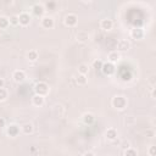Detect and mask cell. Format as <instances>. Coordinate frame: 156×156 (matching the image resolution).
<instances>
[{"label": "cell", "mask_w": 156, "mask_h": 156, "mask_svg": "<svg viewBox=\"0 0 156 156\" xmlns=\"http://www.w3.org/2000/svg\"><path fill=\"white\" fill-rule=\"evenodd\" d=\"M111 104H112V106L115 107V108H117V110H124L126 107H127V99L123 96V95H116V96H113L112 98V100H111Z\"/></svg>", "instance_id": "cell-1"}, {"label": "cell", "mask_w": 156, "mask_h": 156, "mask_svg": "<svg viewBox=\"0 0 156 156\" xmlns=\"http://www.w3.org/2000/svg\"><path fill=\"white\" fill-rule=\"evenodd\" d=\"M34 91H35L37 95L45 96L49 93V85H48V83H45V82H38L34 85Z\"/></svg>", "instance_id": "cell-2"}, {"label": "cell", "mask_w": 156, "mask_h": 156, "mask_svg": "<svg viewBox=\"0 0 156 156\" xmlns=\"http://www.w3.org/2000/svg\"><path fill=\"white\" fill-rule=\"evenodd\" d=\"M40 24H41V27L45 28V29H52L54 26H55V21H54V18H52L51 16L44 15V16L41 17V20H40Z\"/></svg>", "instance_id": "cell-3"}, {"label": "cell", "mask_w": 156, "mask_h": 156, "mask_svg": "<svg viewBox=\"0 0 156 156\" xmlns=\"http://www.w3.org/2000/svg\"><path fill=\"white\" fill-rule=\"evenodd\" d=\"M63 23L65 26L67 27H74L77 23H78V16L76 13H67L65 16V20H63Z\"/></svg>", "instance_id": "cell-4"}, {"label": "cell", "mask_w": 156, "mask_h": 156, "mask_svg": "<svg viewBox=\"0 0 156 156\" xmlns=\"http://www.w3.org/2000/svg\"><path fill=\"white\" fill-rule=\"evenodd\" d=\"M101 71H102V73H104L105 76H112V74L116 72V67H115L113 63H111V62L107 61V62L102 63Z\"/></svg>", "instance_id": "cell-5"}, {"label": "cell", "mask_w": 156, "mask_h": 156, "mask_svg": "<svg viewBox=\"0 0 156 156\" xmlns=\"http://www.w3.org/2000/svg\"><path fill=\"white\" fill-rule=\"evenodd\" d=\"M44 12H45V6L43 5V4H39V2H37V4H34L33 6H32V13L34 15V16H37V17H43L44 16Z\"/></svg>", "instance_id": "cell-6"}, {"label": "cell", "mask_w": 156, "mask_h": 156, "mask_svg": "<svg viewBox=\"0 0 156 156\" xmlns=\"http://www.w3.org/2000/svg\"><path fill=\"white\" fill-rule=\"evenodd\" d=\"M6 133H7L9 136H12V138L17 136V135L20 134V126H17L16 123L10 124V126L6 128Z\"/></svg>", "instance_id": "cell-7"}, {"label": "cell", "mask_w": 156, "mask_h": 156, "mask_svg": "<svg viewBox=\"0 0 156 156\" xmlns=\"http://www.w3.org/2000/svg\"><path fill=\"white\" fill-rule=\"evenodd\" d=\"M130 37L135 40H140L144 38V30L140 28V27H134L132 30H130Z\"/></svg>", "instance_id": "cell-8"}, {"label": "cell", "mask_w": 156, "mask_h": 156, "mask_svg": "<svg viewBox=\"0 0 156 156\" xmlns=\"http://www.w3.org/2000/svg\"><path fill=\"white\" fill-rule=\"evenodd\" d=\"M18 20H20V24L26 27L30 23V15L28 12H21L18 15Z\"/></svg>", "instance_id": "cell-9"}, {"label": "cell", "mask_w": 156, "mask_h": 156, "mask_svg": "<svg viewBox=\"0 0 156 156\" xmlns=\"http://www.w3.org/2000/svg\"><path fill=\"white\" fill-rule=\"evenodd\" d=\"M12 78L16 83H22L24 79H26V73L22 69H16L13 73H12Z\"/></svg>", "instance_id": "cell-10"}, {"label": "cell", "mask_w": 156, "mask_h": 156, "mask_svg": "<svg viewBox=\"0 0 156 156\" xmlns=\"http://www.w3.org/2000/svg\"><path fill=\"white\" fill-rule=\"evenodd\" d=\"M100 27H101V29L102 30H111L112 29V27H113V22H112V20H110V18H104V20H101V22H100Z\"/></svg>", "instance_id": "cell-11"}, {"label": "cell", "mask_w": 156, "mask_h": 156, "mask_svg": "<svg viewBox=\"0 0 156 156\" xmlns=\"http://www.w3.org/2000/svg\"><path fill=\"white\" fill-rule=\"evenodd\" d=\"M88 39H89L88 32H85V30H78V32H77V34H76V40H77V41H79V43H85V41H88Z\"/></svg>", "instance_id": "cell-12"}, {"label": "cell", "mask_w": 156, "mask_h": 156, "mask_svg": "<svg viewBox=\"0 0 156 156\" xmlns=\"http://www.w3.org/2000/svg\"><path fill=\"white\" fill-rule=\"evenodd\" d=\"M129 48H130V44L128 40H126V39L118 40V43H117V50L118 51H127V50H129Z\"/></svg>", "instance_id": "cell-13"}, {"label": "cell", "mask_w": 156, "mask_h": 156, "mask_svg": "<svg viewBox=\"0 0 156 156\" xmlns=\"http://www.w3.org/2000/svg\"><path fill=\"white\" fill-rule=\"evenodd\" d=\"M44 102H45V100H44V96L37 95V94H34V95L32 96V104H33L34 106H37V107H40V106H43V105H44Z\"/></svg>", "instance_id": "cell-14"}, {"label": "cell", "mask_w": 156, "mask_h": 156, "mask_svg": "<svg viewBox=\"0 0 156 156\" xmlns=\"http://www.w3.org/2000/svg\"><path fill=\"white\" fill-rule=\"evenodd\" d=\"M118 60H119V52L118 51H111V52H108V55H107V61L108 62H111V63H116V62H118Z\"/></svg>", "instance_id": "cell-15"}, {"label": "cell", "mask_w": 156, "mask_h": 156, "mask_svg": "<svg viewBox=\"0 0 156 156\" xmlns=\"http://www.w3.org/2000/svg\"><path fill=\"white\" fill-rule=\"evenodd\" d=\"M82 119H83V122H84L85 124H91V123L95 121V116H94L91 112H85V113H83Z\"/></svg>", "instance_id": "cell-16"}, {"label": "cell", "mask_w": 156, "mask_h": 156, "mask_svg": "<svg viewBox=\"0 0 156 156\" xmlns=\"http://www.w3.org/2000/svg\"><path fill=\"white\" fill-rule=\"evenodd\" d=\"M117 129H115V128H108L106 132H105V136H106V139L107 140H115L116 138H117Z\"/></svg>", "instance_id": "cell-17"}, {"label": "cell", "mask_w": 156, "mask_h": 156, "mask_svg": "<svg viewBox=\"0 0 156 156\" xmlns=\"http://www.w3.org/2000/svg\"><path fill=\"white\" fill-rule=\"evenodd\" d=\"M21 129H22V132L24 133V134H32L33 133V129H34V127H33V124L30 123V122H28V123H24L22 127H21Z\"/></svg>", "instance_id": "cell-18"}, {"label": "cell", "mask_w": 156, "mask_h": 156, "mask_svg": "<svg viewBox=\"0 0 156 156\" xmlns=\"http://www.w3.org/2000/svg\"><path fill=\"white\" fill-rule=\"evenodd\" d=\"M10 26L9 17L6 16H0V29H7Z\"/></svg>", "instance_id": "cell-19"}, {"label": "cell", "mask_w": 156, "mask_h": 156, "mask_svg": "<svg viewBox=\"0 0 156 156\" xmlns=\"http://www.w3.org/2000/svg\"><path fill=\"white\" fill-rule=\"evenodd\" d=\"M38 51L37 50H29L28 52H27V58L30 61V62H34V61H37V58H38Z\"/></svg>", "instance_id": "cell-20"}, {"label": "cell", "mask_w": 156, "mask_h": 156, "mask_svg": "<svg viewBox=\"0 0 156 156\" xmlns=\"http://www.w3.org/2000/svg\"><path fill=\"white\" fill-rule=\"evenodd\" d=\"M87 82H88L87 76H84V74H79V73H78V76L76 77V83H77L78 85H85Z\"/></svg>", "instance_id": "cell-21"}, {"label": "cell", "mask_w": 156, "mask_h": 156, "mask_svg": "<svg viewBox=\"0 0 156 156\" xmlns=\"http://www.w3.org/2000/svg\"><path fill=\"white\" fill-rule=\"evenodd\" d=\"M88 72H89V66H88L87 63H80V65L78 66V73H79V74L87 76Z\"/></svg>", "instance_id": "cell-22"}, {"label": "cell", "mask_w": 156, "mask_h": 156, "mask_svg": "<svg viewBox=\"0 0 156 156\" xmlns=\"http://www.w3.org/2000/svg\"><path fill=\"white\" fill-rule=\"evenodd\" d=\"M124 156H138V151L133 147H128L124 150Z\"/></svg>", "instance_id": "cell-23"}, {"label": "cell", "mask_w": 156, "mask_h": 156, "mask_svg": "<svg viewBox=\"0 0 156 156\" xmlns=\"http://www.w3.org/2000/svg\"><path fill=\"white\" fill-rule=\"evenodd\" d=\"M9 21H10V24L12 26H17L20 24V20H18V15H12L9 17Z\"/></svg>", "instance_id": "cell-24"}, {"label": "cell", "mask_w": 156, "mask_h": 156, "mask_svg": "<svg viewBox=\"0 0 156 156\" xmlns=\"http://www.w3.org/2000/svg\"><path fill=\"white\" fill-rule=\"evenodd\" d=\"M7 90L5 88H0V101H5L7 99Z\"/></svg>", "instance_id": "cell-25"}, {"label": "cell", "mask_w": 156, "mask_h": 156, "mask_svg": "<svg viewBox=\"0 0 156 156\" xmlns=\"http://www.w3.org/2000/svg\"><path fill=\"white\" fill-rule=\"evenodd\" d=\"M147 155L149 156H156V146L155 145H150L147 149Z\"/></svg>", "instance_id": "cell-26"}, {"label": "cell", "mask_w": 156, "mask_h": 156, "mask_svg": "<svg viewBox=\"0 0 156 156\" xmlns=\"http://www.w3.org/2000/svg\"><path fill=\"white\" fill-rule=\"evenodd\" d=\"M102 61L101 60H95L94 62H93V67L95 68V69H101V67H102Z\"/></svg>", "instance_id": "cell-27"}, {"label": "cell", "mask_w": 156, "mask_h": 156, "mask_svg": "<svg viewBox=\"0 0 156 156\" xmlns=\"http://www.w3.org/2000/svg\"><path fill=\"white\" fill-rule=\"evenodd\" d=\"M145 134H146V136H149V138H152V136H155V132H154L152 129H146Z\"/></svg>", "instance_id": "cell-28"}, {"label": "cell", "mask_w": 156, "mask_h": 156, "mask_svg": "<svg viewBox=\"0 0 156 156\" xmlns=\"http://www.w3.org/2000/svg\"><path fill=\"white\" fill-rule=\"evenodd\" d=\"M122 147L126 150V149H128V147H130V144H129V141H123V144H122Z\"/></svg>", "instance_id": "cell-29"}, {"label": "cell", "mask_w": 156, "mask_h": 156, "mask_svg": "<svg viewBox=\"0 0 156 156\" xmlns=\"http://www.w3.org/2000/svg\"><path fill=\"white\" fill-rule=\"evenodd\" d=\"M5 124H6L5 119H4L2 117H0V129H1V128H4V127H5Z\"/></svg>", "instance_id": "cell-30"}, {"label": "cell", "mask_w": 156, "mask_h": 156, "mask_svg": "<svg viewBox=\"0 0 156 156\" xmlns=\"http://www.w3.org/2000/svg\"><path fill=\"white\" fill-rule=\"evenodd\" d=\"M83 156H95V154H94L93 151H85V152L83 154Z\"/></svg>", "instance_id": "cell-31"}, {"label": "cell", "mask_w": 156, "mask_h": 156, "mask_svg": "<svg viewBox=\"0 0 156 156\" xmlns=\"http://www.w3.org/2000/svg\"><path fill=\"white\" fill-rule=\"evenodd\" d=\"M4 85H5V79L0 78V88H4Z\"/></svg>", "instance_id": "cell-32"}]
</instances>
